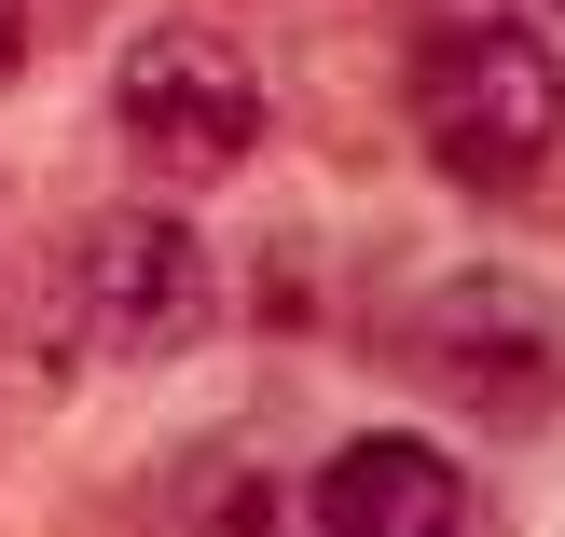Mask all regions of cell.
Listing matches in <instances>:
<instances>
[{"label":"cell","instance_id":"5b68a950","mask_svg":"<svg viewBox=\"0 0 565 537\" xmlns=\"http://www.w3.org/2000/svg\"><path fill=\"white\" fill-rule=\"evenodd\" d=\"M303 537H469V469L414 428H359L303 496Z\"/></svg>","mask_w":565,"mask_h":537},{"label":"cell","instance_id":"3957f363","mask_svg":"<svg viewBox=\"0 0 565 537\" xmlns=\"http://www.w3.org/2000/svg\"><path fill=\"white\" fill-rule=\"evenodd\" d=\"M55 303H70V345L110 373H152L207 331V248L180 207H83L55 248Z\"/></svg>","mask_w":565,"mask_h":537},{"label":"cell","instance_id":"8992f818","mask_svg":"<svg viewBox=\"0 0 565 537\" xmlns=\"http://www.w3.org/2000/svg\"><path fill=\"white\" fill-rule=\"evenodd\" d=\"M180 537H303V483L290 469H207Z\"/></svg>","mask_w":565,"mask_h":537},{"label":"cell","instance_id":"7a4b0ae2","mask_svg":"<svg viewBox=\"0 0 565 537\" xmlns=\"http://www.w3.org/2000/svg\"><path fill=\"white\" fill-rule=\"evenodd\" d=\"M401 358L469 428H552L565 414V290H539V276H511V262H469V276H441V290H414Z\"/></svg>","mask_w":565,"mask_h":537},{"label":"cell","instance_id":"52a82bcc","mask_svg":"<svg viewBox=\"0 0 565 537\" xmlns=\"http://www.w3.org/2000/svg\"><path fill=\"white\" fill-rule=\"evenodd\" d=\"M28 83V0H0V97Z\"/></svg>","mask_w":565,"mask_h":537},{"label":"cell","instance_id":"6da1fadb","mask_svg":"<svg viewBox=\"0 0 565 537\" xmlns=\"http://www.w3.org/2000/svg\"><path fill=\"white\" fill-rule=\"evenodd\" d=\"M414 138L456 193H524L565 152V55L524 14H456L414 42Z\"/></svg>","mask_w":565,"mask_h":537},{"label":"cell","instance_id":"277c9868","mask_svg":"<svg viewBox=\"0 0 565 537\" xmlns=\"http://www.w3.org/2000/svg\"><path fill=\"white\" fill-rule=\"evenodd\" d=\"M110 125H125V152L152 165V180L207 193V180H235V165L263 152V69H248L235 28H193V14L138 28L125 69H110Z\"/></svg>","mask_w":565,"mask_h":537}]
</instances>
